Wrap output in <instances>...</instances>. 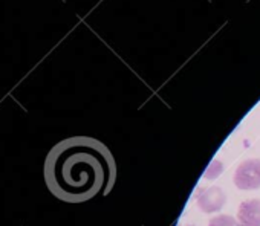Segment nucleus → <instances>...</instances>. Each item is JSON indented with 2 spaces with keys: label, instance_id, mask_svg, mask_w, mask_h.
<instances>
[{
  "label": "nucleus",
  "instance_id": "nucleus-4",
  "mask_svg": "<svg viewBox=\"0 0 260 226\" xmlns=\"http://www.w3.org/2000/svg\"><path fill=\"white\" fill-rule=\"evenodd\" d=\"M237 221L240 226H260V200H245L237 211Z\"/></svg>",
  "mask_w": 260,
  "mask_h": 226
},
{
  "label": "nucleus",
  "instance_id": "nucleus-3",
  "mask_svg": "<svg viewBox=\"0 0 260 226\" xmlns=\"http://www.w3.org/2000/svg\"><path fill=\"white\" fill-rule=\"evenodd\" d=\"M198 206L204 212H217L226 203V196L219 186H205L198 191Z\"/></svg>",
  "mask_w": 260,
  "mask_h": 226
},
{
  "label": "nucleus",
  "instance_id": "nucleus-1",
  "mask_svg": "<svg viewBox=\"0 0 260 226\" xmlns=\"http://www.w3.org/2000/svg\"><path fill=\"white\" fill-rule=\"evenodd\" d=\"M45 180L60 200L81 203L106 196L116 180L112 152L98 139L74 136L58 142L45 162Z\"/></svg>",
  "mask_w": 260,
  "mask_h": 226
},
{
  "label": "nucleus",
  "instance_id": "nucleus-5",
  "mask_svg": "<svg viewBox=\"0 0 260 226\" xmlns=\"http://www.w3.org/2000/svg\"><path fill=\"white\" fill-rule=\"evenodd\" d=\"M208 226H240V223L237 221V218L228 215V214H220L216 215L210 220Z\"/></svg>",
  "mask_w": 260,
  "mask_h": 226
},
{
  "label": "nucleus",
  "instance_id": "nucleus-2",
  "mask_svg": "<svg viewBox=\"0 0 260 226\" xmlns=\"http://www.w3.org/2000/svg\"><path fill=\"white\" fill-rule=\"evenodd\" d=\"M234 185L243 191L258 190L260 188V159L243 161L234 173Z\"/></svg>",
  "mask_w": 260,
  "mask_h": 226
},
{
  "label": "nucleus",
  "instance_id": "nucleus-6",
  "mask_svg": "<svg viewBox=\"0 0 260 226\" xmlns=\"http://www.w3.org/2000/svg\"><path fill=\"white\" fill-rule=\"evenodd\" d=\"M222 173H223V165H222V162H220V161H213V162L207 167V170H205V173H204V177H205L207 180H214V179H217Z\"/></svg>",
  "mask_w": 260,
  "mask_h": 226
},
{
  "label": "nucleus",
  "instance_id": "nucleus-7",
  "mask_svg": "<svg viewBox=\"0 0 260 226\" xmlns=\"http://www.w3.org/2000/svg\"><path fill=\"white\" fill-rule=\"evenodd\" d=\"M188 226H193V224H188Z\"/></svg>",
  "mask_w": 260,
  "mask_h": 226
}]
</instances>
